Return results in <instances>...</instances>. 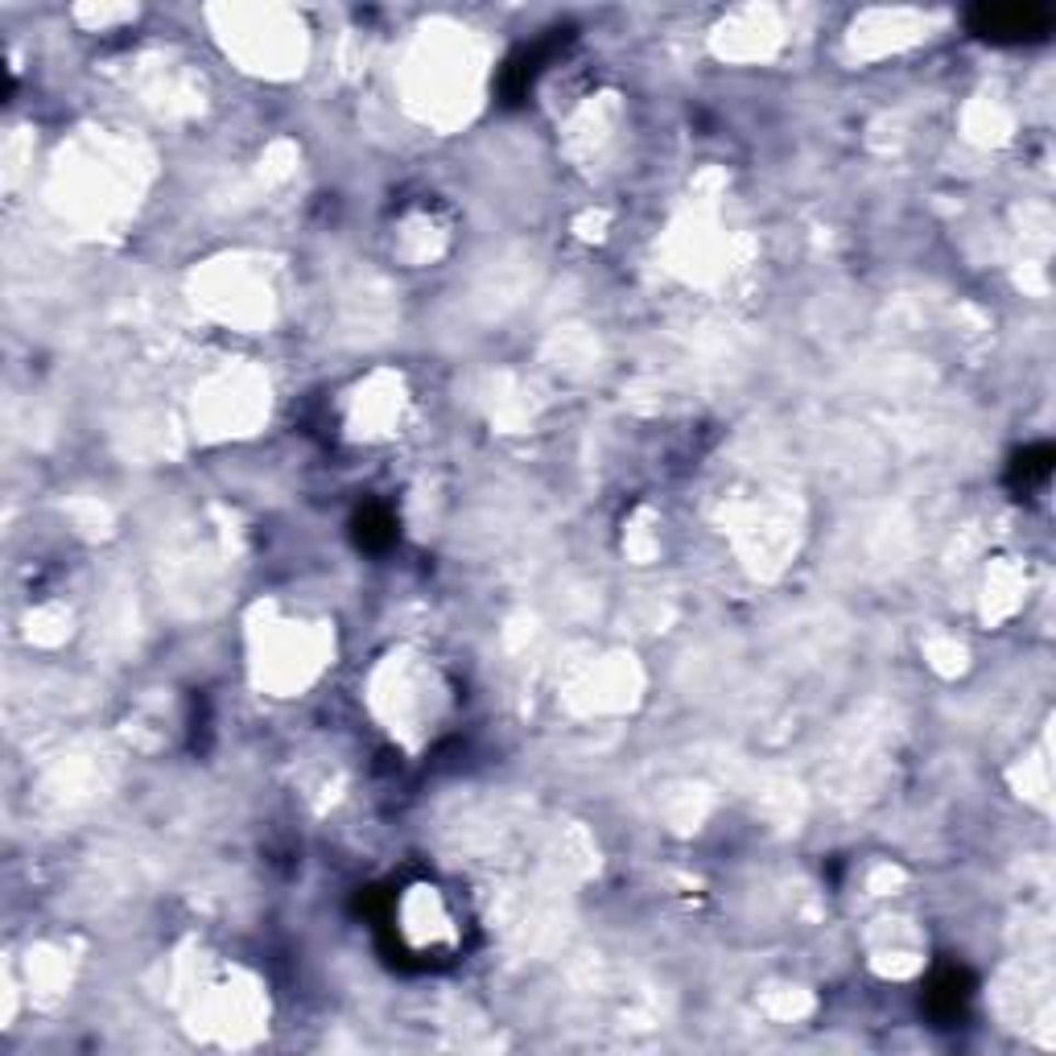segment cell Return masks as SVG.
I'll return each instance as SVG.
<instances>
[{"label":"cell","mask_w":1056,"mask_h":1056,"mask_svg":"<svg viewBox=\"0 0 1056 1056\" xmlns=\"http://www.w3.org/2000/svg\"><path fill=\"white\" fill-rule=\"evenodd\" d=\"M393 537H397V524L384 508H364L355 516V541L364 549H384V545H393Z\"/></svg>","instance_id":"3957f363"},{"label":"cell","mask_w":1056,"mask_h":1056,"mask_svg":"<svg viewBox=\"0 0 1056 1056\" xmlns=\"http://www.w3.org/2000/svg\"><path fill=\"white\" fill-rule=\"evenodd\" d=\"M1048 470H1053V451L1048 446H1036V451H1023L1020 463H1015V475H1020L1023 484H1036V479H1048Z\"/></svg>","instance_id":"277c9868"},{"label":"cell","mask_w":1056,"mask_h":1056,"mask_svg":"<svg viewBox=\"0 0 1056 1056\" xmlns=\"http://www.w3.org/2000/svg\"><path fill=\"white\" fill-rule=\"evenodd\" d=\"M924 999H929V1011H933V1015L953 1020V1015L966 1007V999H970V978L962 970H941Z\"/></svg>","instance_id":"7a4b0ae2"},{"label":"cell","mask_w":1056,"mask_h":1056,"mask_svg":"<svg viewBox=\"0 0 1056 1056\" xmlns=\"http://www.w3.org/2000/svg\"><path fill=\"white\" fill-rule=\"evenodd\" d=\"M974 34L990 42H1020V37H1040L1048 30V13L1036 4H983L974 9Z\"/></svg>","instance_id":"6da1fadb"}]
</instances>
